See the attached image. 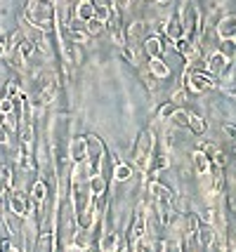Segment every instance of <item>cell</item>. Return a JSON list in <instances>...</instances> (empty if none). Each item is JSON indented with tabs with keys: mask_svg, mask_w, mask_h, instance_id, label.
Wrapping results in <instances>:
<instances>
[{
	"mask_svg": "<svg viewBox=\"0 0 236 252\" xmlns=\"http://www.w3.org/2000/svg\"><path fill=\"white\" fill-rule=\"evenodd\" d=\"M220 33H222L225 38H234L236 35V17H227V19H222V24H220Z\"/></svg>",
	"mask_w": 236,
	"mask_h": 252,
	"instance_id": "6da1fadb",
	"label": "cell"
},
{
	"mask_svg": "<svg viewBox=\"0 0 236 252\" xmlns=\"http://www.w3.org/2000/svg\"><path fill=\"white\" fill-rule=\"evenodd\" d=\"M78 17H83V19H95V7H92L90 2L78 5Z\"/></svg>",
	"mask_w": 236,
	"mask_h": 252,
	"instance_id": "7a4b0ae2",
	"label": "cell"
},
{
	"mask_svg": "<svg viewBox=\"0 0 236 252\" xmlns=\"http://www.w3.org/2000/svg\"><path fill=\"white\" fill-rule=\"evenodd\" d=\"M151 71H154V73H156V76H168L170 71H168V66L163 64V62H158V59H154V62H151Z\"/></svg>",
	"mask_w": 236,
	"mask_h": 252,
	"instance_id": "3957f363",
	"label": "cell"
},
{
	"mask_svg": "<svg viewBox=\"0 0 236 252\" xmlns=\"http://www.w3.org/2000/svg\"><path fill=\"white\" fill-rule=\"evenodd\" d=\"M222 55H225V57H234L236 55V40L227 38L225 43H222Z\"/></svg>",
	"mask_w": 236,
	"mask_h": 252,
	"instance_id": "277c9868",
	"label": "cell"
},
{
	"mask_svg": "<svg viewBox=\"0 0 236 252\" xmlns=\"http://www.w3.org/2000/svg\"><path fill=\"white\" fill-rule=\"evenodd\" d=\"M225 62H227V57H225V55L213 57V59H210V68H213V71H220V68L225 66Z\"/></svg>",
	"mask_w": 236,
	"mask_h": 252,
	"instance_id": "5b68a950",
	"label": "cell"
},
{
	"mask_svg": "<svg viewBox=\"0 0 236 252\" xmlns=\"http://www.w3.org/2000/svg\"><path fill=\"white\" fill-rule=\"evenodd\" d=\"M116 248V236H109L106 241H104V252H111Z\"/></svg>",
	"mask_w": 236,
	"mask_h": 252,
	"instance_id": "8992f818",
	"label": "cell"
},
{
	"mask_svg": "<svg viewBox=\"0 0 236 252\" xmlns=\"http://www.w3.org/2000/svg\"><path fill=\"white\" fill-rule=\"evenodd\" d=\"M116 177H118V179H128V177H130V167H118V170H116Z\"/></svg>",
	"mask_w": 236,
	"mask_h": 252,
	"instance_id": "52a82bcc",
	"label": "cell"
},
{
	"mask_svg": "<svg viewBox=\"0 0 236 252\" xmlns=\"http://www.w3.org/2000/svg\"><path fill=\"white\" fill-rule=\"evenodd\" d=\"M88 29H90L92 33H97L101 29V22H97V19H90V24H88Z\"/></svg>",
	"mask_w": 236,
	"mask_h": 252,
	"instance_id": "ba28073f",
	"label": "cell"
},
{
	"mask_svg": "<svg viewBox=\"0 0 236 252\" xmlns=\"http://www.w3.org/2000/svg\"><path fill=\"white\" fill-rule=\"evenodd\" d=\"M189 123H191V125H194V130H196V132H201V130H203V123L199 121V118H194V116H191V118H189Z\"/></svg>",
	"mask_w": 236,
	"mask_h": 252,
	"instance_id": "9c48e42d",
	"label": "cell"
},
{
	"mask_svg": "<svg viewBox=\"0 0 236 252\" xmlns=\"http://www.w3.org/2000/svg\"><path fill=\"white\" fill-rule=\"evenodd\" d=\"M43 196H45V189H43V184H38L35 187V200H43Z\"/></svg>",
	"mask_w": 236,
	"mask_h": 252,
	"instance_id": "30bf717a",
	"label": "cell"
},
{
	"mask_svg": "<svg viewBox=\"0 0 236 252\" xmlns=\"http://www.w3.org/2000/svg\"><path fill=\"white\" fill-rule=\"evenodd\" d=\"M92 184H95V187H92L95 189V193H100L101 191V179H92Z\"/></svg>",
	"mask_w": 236,
	"mask_h": 252,
	"instance_id": "8fae6325",
	"label": "cell"
},
{
	"mask_svg": "<svg viewBox=\"0 0 236 252\" xmlns=\"http://www.w3.org/2000/svg\"><path fill=\"white\" fill-rule=\"evenodd\" d=\"M196 163H199V170H205V158H201V156H196Z\"/></svg>",
	"mask_w": 236,
	"mask_h": 252,
	"instance_id": "7c38bea8",
	"label": "cell"
},
{
	"mask_svg": "<svg viewBox=\"0 0 236 252\" xmlns=\"http://www.w3.org/2000/svg\"><path fill=\"white\" fill-rule=\"evenodd\" d=\"M2 52H5V47H2V45H0V55H2Z\"/></svg>",
	"mask_w": 236,
	"mask_h": 252,
	"instance_id": "4fadbf2b",
	"label": "cell"
}]
</instances>
